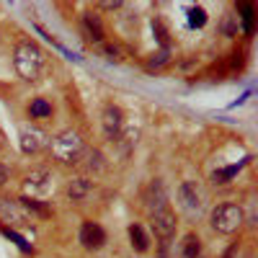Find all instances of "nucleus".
<instances>
[{
	"mask_svg": "<svg viewBox=\"0 0 258 258\" xmlns=\"http://www.w3.org/2000/svg\"><path fill=\"white\" fill-rule=\"evenodd\" d=\"M101 121H103V135L109 140H116L121 135V126H124V116H121V109L119 106H103V114H101Z\"/></svg>",
	"mask_w": 258,
	"mask_h": 258,
	"instance_id": "6",
	"label": "nucleus"
},
{
	"mask_svg": "<svg viewBox=\"0 0 258 258\" xmlns=\"http://www.w3.org/2000/svg\"><path fill=\"white\" fill-rule=\"evenodd\" d=\"M13 68L24 80H39L47 68V54L34 41H21L13 52Z\"/></svg>",
	"mask_w": 258,
	"mask_h": 258,
	"instance_id": "1",
	"label": "nucleus"
},
{
	"mask_svg": "<svg viewBox=\"0 0 258 258\" xmlns=\"http://www.w3.org/2000/svg\"><path fill=\"white\" fill-rule=\"evenodd\" d=\"M44 145H47V135L41 132V129H36V126H24L21 129V150H24L26 155L39 153Z\"/></svg>",
	"mask_w": 258,
	"mask_h": 258,
	"instance_id": "8",
	"label": "nucleus"
},
{
	"mask_svg": "<svg viewBox=\"0 0 258 258\" xmlns=\"http://www.w3.org/2000/svg\"><path fill=\"white\" fill-rule=\"evenodd\" d=\"M150 225H153V230H155V238L163 243V245H168L170 240L176 238V214H173V209L170 207H160V209H153L150 212Z\"/></svg>",
	"mask_w": 258,
	"mask_h": 258,
	"instance_id": "4",
	"label": "nucleus"
},
{
	"mask_svg": "<svg viewBox=\"0 0 258 258\" xmlns=\"http://www.w3.org/2000/svg\"><path fill=\"white\" fill-rule=\"evenodd\" d=\"M235 170H238V168L220 170V173H214V176H212V181H214V183H227V178H230V176H235Z\"/></svg>",
	"mask_w": 258,
	"mask_h": 258,
	"instance_id": "20",
	"label": "nucleus"
},
{
	"mask_svg": "<svg viewBox=\"0 0 258 258\" xmlns=\"http://www.w3.org/2000/svg\"><path fill=\"white\" fill-rule=\"evenodd\" d=\"M24 188H26V194H31V199L47 197V194H52V188H54V178H52L49 170L39 168V170H31V173L26 176Z\"/></svg>",
	"mask_w": 258,
	"mask_h": 258,
	"instance_id": "5",
	"label": "nucleus"
},
{
	"mask_svg": "<svg viewBox=\"0 0 258 258\" xmlns=\"http://www.w3.org/2000/svg\"><path fill=\"white\" fill-rule=\"evenodd\" d=\"M238 8L243 11V21H245V31L250 34V31H253V8H250V6H245V3H243V6H238Z\"/></svg>",
	"mask_w": 258,
	"mask_h": 258,
	"instance_id": "19",
	"label": "nucleus"
},
{
	"mask_svg": "<svg viewBox=\"0 0 258 258\" xmlns=\"http://www.w3.org/2000/svg\"><path fill=\"white\" fill-rule=\"evenodd\" d=\"M29 114H31L34 119H44V116L52 114V103L44 101V98H34L31 106H29Z\"/></svg>",
	"mask_w": 258,
	"mask_h": 258,
	"instance_id": "17",
	"label": "nucleus"
},
{
	"mask_svg": "<svg viewBox=\"0 0 258 258\" xmlns=\"http://www.w3.org/2000/svg\"><path fill=\"white\" fill-rule=\"evenodd\" d=\"M18 204L24 207V212L29 214V217L34 220V217H39V220H47L49 217V207H44L39 199H31V197H24V199H18Z\"/></svg>",
	"mask_w": 258,
	"mask_h": 258,
	"instance_id": "13",
	"label": "nucleus"
},
{
	"mask_svg": "<svg viewBox=\"0 0 258 258\" xmlns=\"http://www.w3.org/2000/svg\"><path fill=\"white\" fill-rule=\"evenodd\" d=\"M145 204H147L150 212H153V209H160V207H168L165 188H163L160 181H153V183L147 186V191H145Z\"/></svg>",
	"mask_w": 258,
	"mask_h": 258,
	"instance_id": "11",
	"label": "nucleus"
},
{
	"mask_svg": "<svg viewBox=\"0 0 258 258\" xmlns=\"http://www.w3.org/2000/svg\"><path fill=\"white\" fill-rule=\"evenodd\" d=\"M202 253V240L197 238V235H186L183 238V248H181V258H199Z\"/></svg>",
	"mask_w": 258,
	"mask_h": 258,
	"instance_id": "16",
	"label": "nucleus"
},
{
	"mask_svg": "<svg viewBox=\"0 0 258 258\" xmlns=\"http://www.w3.org/2000/svg\"><path fill=\"white\" fill-rule=\"evenodd\" d=\"M129 240H132V248L137 253H145L150 248V238L145 235V230L140 225H129Z\"/></svg>",
	"mask_w": 258,
	"mask_h": 258,
	"instance_id": "15",
	"label": "nucleus"
},
{
	"mask_svg": "<svg viewBox=\"0 0 258 258\" xmlns=\"http://www.w3.org/2000/svg\"><path fill=\"white\" fill-rule=\"evenodd\" d=\"M212 230L220 232V235H232L235 230H238L243 225V209L238 204H220L212 209Z\"/></svg>",
	"mask_w": 258,
	"mask_h": 258,
	"instance_id": "3",
	"label": "nucleus"
},
{
	"mask_svg": "<svg viewBox=\"0 0 258 258\" xmlns=\"http://www.w3.org/2000/svg\"><path fill=\"white\" fill-rule=\"evenodd\" d=\"M225 258H232V250H230V253H227V255H225Z\"/></svg>",
	"mask_w": 258,
	"mask_h": 258,
	"instance_id": "23",
	"label": "nucleus"
},
{
	"mask_svg": "<svg viewBox=\"0 0 258 258\" xmlns=\"http://www.w3.org/2000/svg\"><path fill=\"white\" fill-rule=\"evenodd\" d=\"M91 188H93V186H91L88 178H75V181L68 186V194H70L73 202H83V199L91 194Z\"/></svg>",
	"mask_w": 258,
	"mask_h": 258,
	"instance_id": "14",
	"label": "nucleus"
},
{
	"mask_svg": "<svg viewBox=\"0 0 258 258\" xmlns=\"http://www.w3.org/2000/svg\"><path fill=\"white\" fill-rule=\"evenodd\" d=\"M83 153H85V145H83L80 135L73 132V129H64V132H59V135L52 140V155H54L59 163H64V165L80 163Z\"/></svg>",
	"mask_w": 258,
	"mask_h": 258,
	"instance_id": "2",
	"label": "nucleus"
},
{
	"mask_svg": "<svg viewBox=\"0 0 258 258\" xmlns=\"http://www.w3.org/2000/svg\"><path fill=\"white\" fill-rule=\"evenodd\" d=\"M83 29L91 41H103V24H101L98 13H93V11L83 13Z\"/></svg>",
	"mask_w": 258,
	"mask_h": 258,
	"instance_id": "12",
	"label": "nucleus"
},
{
	"mask_svg": "<svg viewBox=\"0 0 258 258\" xmlns=\"http://www.w3.org/2000/svg\"><path fill=\"white\" fill-rule=\"evenodd\" d=\"M178 199H181V204H183L188 212H199V209H202V194H199L197 183H191V181L181 183V188H178Z\"/></svg>",
	"mask_w": 258,
	"mask_h": 258,
	"instance_id": "10",
	"label": "nucleus"
},
{
	"mask_svg": "<svg viewBox=\"0 0 258 258\" xmlns=\"http://www.w3.org/2000/svg\"><path fill=\"white\" fill-rule=\"evenodd\" d=\"M101 8H109V11H116L119 3H101Z\"/></svg>",
	"mask_w": 258,
	"mask_h": 258,
	"instance_id": "22",
	"label": "nucleus"
},
{
	"mask_svg": "<svg viewBox=\"0 0 258 258\" xmlns=\"http://www.w3.org/2000/svg\"><path fill=\"white\" fill-rule=\"evenodd\" d=\"M6 183H8V170L0 165V186H6Z\"/></svg>",
	"mask_w": 258,
	"mask_h": 258,
	"instance_id": "21",
	"label": "nucleus"
},
{
	"mask_svg": "<svg viewBox=\"0 0 258 258\" xmlns=\"http://www.w3.org/2000/svg\"><path fill=\"white\" fill-rule=\"evenodd\" d=\"M188 21H191V26H204V21H207L204 8H191L188 11Z\"/></svg>",
	"mask_w": 258,
	"mask_h": 258,
	"instance_id": "18",
	"label": "nucleus"
},
{
	"mask_svg": "<svg viewBox=\"0 0 258 258\" xmlns=\"http://www.w3.org/2000/svg\"><path fill=\"white\" fill-rule=\"evenodd\" d=\"M0 220L11 222V225H31L34 222L24 212V207L18 202H11V199H0Z\"/></svg>",
	"mask_w": 258,
	"mask_h": 258,
	"instance_id": "7",
	"label": "nucleus"
},
{
	"mask_svg": "<svg viewBox=\"0 0 258 258\" xmlns=\"http://www.w3.org/2000/svg\"><path fill=\"white\" fill-rule=\"evenodd\" d=\"M80 243L88 248V250H98L106 243V232L98 222H83L80 227Z\"/></svg>",
	"mask_w": 258,
	"mask_h": 258,
	"instance_id": "9",
	"label": "nucleus"
}]
</instances>
